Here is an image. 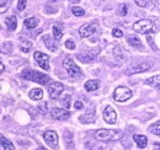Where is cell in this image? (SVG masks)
Returning <instances> with one entry per match:
<instances>
[{"instance_id":"cell-1","label":"cell","mask_w":160,"mask_h":150,"mask_svg":"<svg viewBox=\"0 0 160 150\" xmlns=\"http://www.w3.org/2000/svg\"><path fill=\"white\" fill-rule=\"evenodd\" d=\"M124 135V133L120 129L112 131V129H99L95 132L94 137L96 140L100 142H116L120 140L121 138Z\"/></svg>"},{"instance_id":"cell-2","label":"cell","mask_w":160,"mask_h":150,"mask_svg":"<svg viewBox=\"0 0 160 150\" xmlns=\"http://www.w3.org/2000/svg\"><path fill=\"white\" fill-rule=\"evenodd\" d=\"M21 76L26 80H30V81H35V82H38L41 85H46L51 78L48 75L43 74V73H40V72H36V70H26L23 72Z\"/></svg>"},{"instance_id":"cell-3","label":"cell","mask_w":160,"mask_h":150,"mask_svg":"<svg viewBox=\"0 0 160 150\" xmlns=\"http://www.w3.org/2000/svg\"><path fill=\"white\" fill-rule=\"evenodd\" d=\"M154 23L152 20L144 19L137 21L134 25H133V30L138 33H143V35H149L152 32H154Z\"/></svg>"},{"instance_id":"cell-4","label":"cell","mask_w":160,"mask_h":150,"mask_svg":"<svg viewBox=\"0 0 160 150\" xmlns=\"http://www.w3.org/2000/svg\"><path fill=\"white\" fill-rule=\"evenodd\" d=\"M63 67L65 68V70L68 72V75L70 78H79L82 75L81 69L74 63V60L72 58H65L63 62Z\"/></svg>"},{"instance_id":"cell-5","label":"cell","mask_w":160,"mask_h":150,"mask_svg":"<svg viewBox=\"0 0 160 150\" xmlns=\"http://www.w3.org/2000/svg\"><path fill=\"white\" fill-rule=\"evenodd\" d=\"M131 97H132V91L124 86H118L113 92V98L117 102H124V101L129 100Z\"/></svg>"},{"instance_id":"cell-6","label":"cell","mask_w":160,"mask_h":150,"mask_svg":"<svg viewBox=\"0 0 160 150\" xmlns=\"http://www.w3.org/2000/svg\"><path fill=\"white\" fill-rule=\"evenodd\" d=\"M63 90H64L63 84H62V82H58V81L52 82V84L48 86V94L51 96V98H53V100H58L60 94L63 92Z\"/></svg>"},{"instance_id":"cell-7","label":"cell","mask_w":160,"mask_h":150,"mask_svg":"<svg viewBox=\"0 0 160 150\" xmlns=\"http://www.w3.org/2000/svg\"><path fill=\"white\" fill-rule=\"evenodd\" d=\"M43 139L51 148L56 149L58 147V134L54 131H46L43 134Z\"/></svg>"},{"instance_id":"cell-8","label":"cell","mask_w":160,"mask_h":150,"mask_svg":"<svg viewBox=\"0 0 160 150\" xmlns=\"http://www.w3.org/2000/svg\"><path fill=\"white\" fill-rule=\"evenodd\" d=\"M98 30V23H88V25H84L81 26L79 30V35L80 37L86 38L90 37L91 35H94Z\"/></svg>"},{"instance_id":"cell-9","label":"cell","mask_w":160,"mask_h":150,"mask_svg":"<svg viewBox=\"0 0 160 150\" xmlns=\"http://www.w3.org/2000/svg\"><path fill=\"white\" fill-rule=\"evenodd\" d=\"M35 59L37 62V64L40 65L43 70H48L49 69V57L42 52H35Z\"/></svg>"},{"instance_id":"cell-10","label":"cell","mask_w":160,"mask_h":150,"mask_svg":"<svg viewBox=\"0 0 160 150\" xmlns=\"http://www.w3.org/2000/svg\"><path fill=\"white\" fill-rule=\"evenodd\" d=\"M152 68V63L149 62H142L139 64L137 65H133L132 68H129L127 70V75H132V74H136V73H142V72H145L148 69Z\"/></svg>"},{"instance_id":"cell-11","label":"cell","mask_w":160,"mask_h":150,"mask_svg":"<svg viewBox=\"0 0 160 150\" xmlns=\"http://www.w3.org/2000/svg\"><path fill=\"white\" fill-rule=\"evenodd\" d=\"M99 48H96V49H92V51H88V52H84V53H80L78 54V59L81 60L82 63H90V62H92L96 56L99 54Z\"/></svg>"},{"instance_id":"cell-12","label":"cell","mask_w":160,"mask_h":150,"mask_svg":"<svg viewBox=\"0 0 160 150\" xmlns=\"http://www.w3.org/2000/svg\"><path fill=\"white\" fill-rule=\"evenodd\" d=\"M116 118H117V114H116V111L112 106H107L103 111V119L105 122H107L108 124H113L116 122Z\"/></svg>"},{"instance_id":"cell-13","label":"cell","mask_w":160,"mask_h":150,"mask_svg":"<svg viewBox=\"0 0 160 150\" xmlns=\"http://www.w3.org/2000/svg\"><path fill=\"white\" fill-rule=\"evenodd\" d=\"M51 113H52V117L57 121H64V119L69 118V116H70L68 110H63V108H58V107H54Z\"/></svg>"},{"instance_id":"cell-14","label":"cell","mask_w":160,"mask_h":150,"mask_svg":"<svg viewBox=\"0 0 160 150\" xmlns=\"http://www.w3.org/2000/svg\"><path fill=\"white\" fill-rule=\"evenodd\" d=\"M43 42H44V44H46V47L49 49V51H52V52H56L57 49H58V44L52 39L51 36H48V35H46V36H43Z\"/></svg>"},{"instance_id":"cell-15","label":"cell","mask_w":160,"mask_h":150,"mask_svg":"<svg viewBox=\"0 0 160 150\" xmlns=\"http://www.w3.org/2000/svg\"><path fill=\"white\" fill-rule=\"evenodd\" d=\"M133 140L137 143V145L139 147L140 149L147 148L148 145V138L145 135H139V134H134L133 135Z\"/></svg>"},{"instance_id":"cell-16","label":"cell","mask_w":160,"mask_h":150,"mask_svg":"<svg viewBox=\"0 0 160 150\" xmlns=\"http://www.w3.org/2000/svg\"><path fill=\"white\" fill-rule=\"evenodd\" d=\"M86 91H96L100 88V80H89L84 85Z\"/></svg>"},{"instance_id":"cell-17","label":"cell","mask_w":160,"mask_h":150,"mask_svg":"<svg viewBox=\"0 0 160 150\" xmlns=\"http://www.w3.org/2000/svg\"><path fill=\"white\" fill-rule=\"evenodd\" d=\"M127 42H128L132 47H134V48H137V49H143V44H142L140 39L138 37H136V36H133V35H131V36L127 37Z\"/></svg>"},{"instance_id":"cell-18","label":"cell","mask_w":160,"mask_h":150,"mask_svg":"<svg viewBox=\"0 0 160 150\" xmlns=\"http://www.w3.org/2000/svg\"><path fill=\"white\" fill-rule=\"evenodd\" d=\"M0 144L2 145V148L4 150H15V147H14V144L9 140V139H6L2 134H0Z\"/></svg>"},{"instance_id":"cell-19","label":"cell","mask_w":160,"mask_h":150,"mask_svg":"<svg viewBox=\"0 0 160 150\" xmlns=\"http://www.w3.org/2000/svg\"><path fill=\"white\" fill-rule=\"evenodd\" d=\"M145 82H147L148 85L155 88V89H160V75H154V76L147 79Z\"/></svg>"},{"instance_id":"cell-20","label":"cell","mask_w":160,"mask_h":150,"mask_svg":"<svg viewBox=\"0 0 160 150\" xmlns=\"http://www.w3.org/2000/svg\"><path fill=\"white\" fill-rule=\"evenodd\" d=\"M38 22H40V20L37 18H28L23 21V25L26 28H35L38 25Z\"/></svg>"},{"instance_id":"cell-21","label":"cell","mask_w":160,"mask_h":150,"mask_svg":"<svg viewBox=\"0 0 160 150\" xmlns=\"http://www.w3.org/2000/svg\"><path fill=\"white\" fill-rule=\"evenodd\" d=\"M28 95H30V98L38 101V100H42V97H43V91L41 89H32Z\"/></svg>"},{"instance_id":"cell-22","label":"cell","mask_w":160,"mask_h":150,"mask_svg":"<svg viewBox=\"0 0 160 150\" xmlns=\"http://www.w3.org/2000/svg\"><path fill=\"white\" fill-rule=\"evenodd\" d=\"M5 23H6V26H8L9 30H15L16 26H18V19L15 16H9V18H6V20H5Z\"/></svg>"},{"instance_id":"cell-23","label":"cell","mask_w":160,"mask_h":150,"mask_svg":"<svg viewBox=\"0 0 160 150\" xmlns=\"http://www.w3.org/2000/svg\"><path fill=\"white\" fill-rule=\"evenodd\" d=\"M31 48H32V43L30 42V41H27V39H22L20 42V49L22 52H25V53H28L30 51H31Z\"/></svg>"},{"instance_id":"cell-24","label":"cell","mask_w":160,"mask_h":150,"mask_svg":"<svg viewBox=\"0 0 160 150\" xmlns=\"http://www.w3.org/2000/svg\"><path fill=\"white\" fill-rule=\"evenodd\" d=\"M70 101H72V96L70 95H64L62 98H60V103L62 106L65 108V110H69L70 108Z\"/></svg>"},{"instance_id":"cell-25","label":"cell","mask_w":160,"mask_h":150,"mask_svg":"<svg viewBox=\"0 0 160 150\" xmlns=\"http://www.w3.org/2000/svg\"><path fill=\"white\" fill-rule=\"evenodd\" d=\"M11 48H12L11 43H10V42H5L4 46L0 47V53H5V54H8V53L11 52Z\"/></svg>"},{"instance_id":"cell-26","label":"cell","mask_w":160,"mask_h":150,"mask_svg":"<svg viewBox=\"0 0 160 150\" xmlns=\"http://www.w3.org/2000/svg\"><path fill=\"white\" fill-rule=\"evenodd\" d=\"M53 36H54L56 39H58V41L63 37V32H62L59 26H53Z\"/></svg>"},{"instance_id":"cell-27","label":"cell","mask_w":160,"mask_h":150,"mask_svg":"<svg viewBox=\"0 0 160 150\" xmlns=\"http://www.w3.org/2000/svg\"><path fill=\"white\" fill-rule=\"evenodd\" d=\"M10 5V0H0V12H5L9 9Z\"/></svg>"},{"instance_id":"cell-28","label":"cell","mask_w":160,"mask_h":150,"mask_svg":"<svg viewBox=\"0 0 160 150\" xmlns=\"http://www.w3.org/2000/svg\"><path fill=\"white\" fill-rule=\"evenodd\" d=\"M149 131L152 132V133H154V134H157V135H160V121H158L157 123H154L149 128Z\"/></svg>"},{"instance_id":"cell-29","label":"cell","mask_w":160,"mask_h":150,"mask_svg":"<svg viewBox=\"0 0 160 150\" xmlns=\"http://www.w3.org/2000/svg\"><path fill=\"white\" fill-rule=\"evenodd\" d=\"M72 12H73L75 16H82V15L85 14L84 9H81V8H78V6H74V8H72Z\"/></svg>"},{"instance_id":"cell-30","label":"cell","mask_w":160,"mask_h":150,"mask_svg":"<svg viewBox=\"0 0 160 150\" xmlns=\"http://www.w3.org/2000/svg\"><path fill=\"white\" fill-rule=\"evenodd\" d=\"M118 15H121V16H124L126 14H127V5L126 4H122V5H120V8H118Z\"/></svg>"},{"instance_id":"cell-31","label":"cell","mask_w":160,"mask_h":150,"mask_svg":"<svg viewBox=\"0 0 160 150\" xmlns=\"http://www.w3.org/2000/svg\"><path fill=\"white\" fill-rule=\"evenodd\" d=\"M38 111H40L41 113H43V114L47 113V102H46V101L41 102L40 105H38Z\"/></svg>"},{"instance_id":"cell-32","label":"cell","mask_w":160,"mask_h":150,"mask_svg":"<svg viewBox=\"0 0 160 150\" xmlns=\"http://www.w3.org/2000/svg\"><path fill=\"white\" fill-rule=\"evenodd\" d=\"M136 1V4L140 6V8H145V6H148V4L150 2V0H134Z\"/></svg>"},{"instance_id":"cell-33","label":"cell","mask_w":160,"mask_h":150,"mask_svg":"<svg viewBox=\"0 0 160 150\" xmlns=\"http://www.w3.org/2000/svg\"><path fill=\"white\" fill-rule=\"evenodd\" d=\"M65 47H67L68 49H74V48H75V43H74L72 39H68V41L65 42Z\"/></svg>"},{"instance_id":"cell-34","label":"cell","mask_w":160,"mask_h":150,"mask_svg":"<svg viewBox=\"0 0 160 150\" xmlns=\"http://www.w3.org/2000/svg\"><path fill=\"white\" fill-rule=\"evenodd\" d=\"M112 35H113L115 37L120 38V37H122V36H123V32L121 31L120 28H115V30L112 31Z\"/></svg>"},{"instance_id":"cell-35","label":"cell","mask_w":160,"mask_h":150,"mask_svg":"<svg viewBox=\"0 0 160 150\" xmlns=\"http://www.w3.org/2000/svg\"><path fill=\"white\" fill-rule=\"evenodd\" d=\"M26 8V0H19V4H18V9L22 11L23 9Z\"/></svg>"},{"instance_id":"cell-36","label":"cell","mask_w":160,"mask_h":150,"mask_svg":"<svg viewBox=\"0 0 160 150\" xmlns=\"http://www.w3.org/2000/svg\"><path fill=\"white\" fill-rule=\"evenodd\" d=\"M74 107H75L77 110H81V108H82V103H81L80 101H77L75 105H74Z\"/></svg>"},{"instance_id":"cell-37","label":"cell","mask_w":160,"mask_h":150,"mask_svg":"<svg viewBox=\"0 0 160 150\" xmlns=\"http://www.w3.org/2000/svg\"><path fill=\"white\" fill-rule=\"evenodd\" d=\"M148 42L150 43V46H152V48H154V49H157V47H155V44L153 43V41H152V37H150V36H148Z\"/></svg>"},{"instance_id":"cell-38","label":"cell","mask_w":160,"mask_h":150,"mask_svg":"<svg viewBox=\"0 0 160 150\" xmlns=\"http://www.w3.org/2000/svg\"><path fill=\"white\" fill-rule=\"evenodd\" d=\"M153 150H160V144L155 143V144L153 145Z\"/></svg>"},{"instance_id":"cell-39","label":"cell","mask_w":160,"mask_h":150,"mask_svg":"<svg viewBox=\"0 0 160 150\" xmlns=\"http://www.w3.org/2000/svg\"><path fill=\"white\" fill-rule=\"evenodd\" d=\"M4 69H5V67H4V64L1 63V60H0V73H2L4 72Z\"/></svg>"},{"instance_id":"cell-40","label":"cell","mask_w":160,"mask_h":150,"mask_svg":"<svg viewBox=\"0 0 160 150\" xmlns=\"http://www.w3.org/2000/svg\"><path fill=\"white\" fill-rule=\"evenodd\" d=\"M70 2H73V4H78V2H80V0H69Z\"/></svg>"},{"instance_id":"cell-41","label":"cell","mask_w":160,"mask_h":150,"mask_svg":"<svg viewBox=\"0 0 160 150\" xmlns=\"http://www.w3.org/2000/svg\"><path fill=\"white\" fill-rule=\"evenodd\" d=\"M154 2H155L157 5H160V0H154Z\"/></svg>"},{"instance_id":"cell-42","label":"cell","mask_w":160,"mask_h":150,"mask_svg":"<svg viewBox=\"0 0 160 150\" xmlns=\"http://www.w3.org/2000/svg\"><path fill=\"white\" fill-rule=\"evenodd\" d=\"M37 150H46V149H44V148H38Z\"/></svg>"},{"instance_id":"cell-43","label":"cell","mask_w":160,"mask_h":150,"mask_svg":"<svg viewBox=\"0 0 160 150\" xmlns=\"http://www.w3.org/2000/svg\"><path fill=\"white\" fill-rule=\"evenodd\" d=\"M53 1H57V0H53Z\"/></svg>"}]
</instances>
